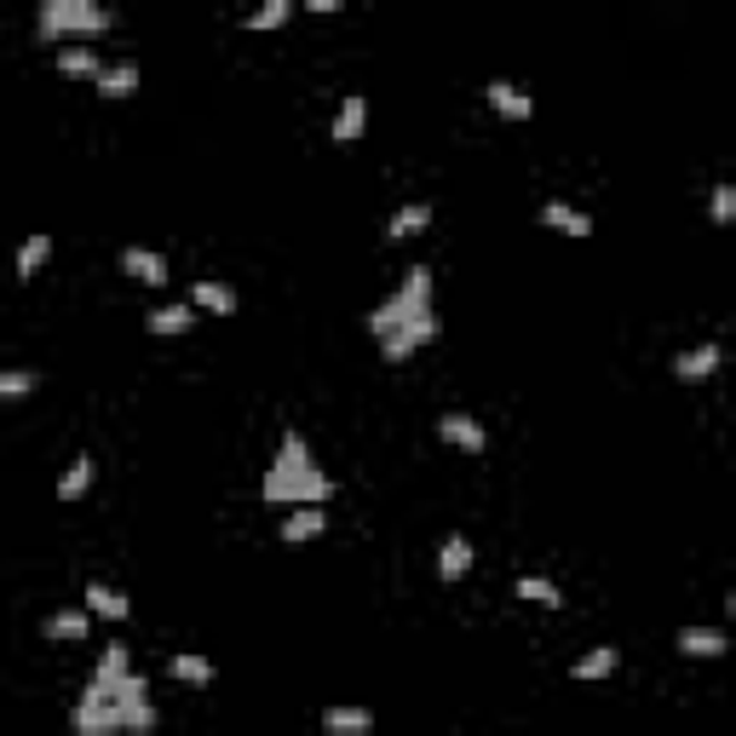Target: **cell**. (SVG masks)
<instances>
[{"label": "cell", "mask_w": 736, "mask_h": 736, "mask_svg": "<svg viewBox=\"0 0 736 736\" xmlns=\"http://www.w3.org/2000/svg\"><path fill=\"white\" fill-rule=\"evenodd\" d=\"M513 593L524 598V605H535V610H558V605H564L558 581H547V576H518V581H513Z\"/></svg>", "instance_id": "cell-26"}, {"label": "cell", "mask_w": 736, "mask_h": 736, "mask_svg": "<svg viewBox=\"0 0 736 736\" xmlns=\"http://www.w3.org/2000/svg\"><path fill=\"white\" fill-rule=\"evenodd\" d=\"M362 127H368V98H362V92H346L340 110H334V145L351 150V145L362 139Z\"/></svg>", "instance_id": "cell-17"}, {"label": "cell", "mask_w": 736, "mask_h": 736, "mask_svg": "<svg viewBox=\"0 0 736 736\" xmlns=\"http://www.w3.org/2000/svg\"><path fill=\"white\" fill-rule=\"evenodd\" d=\"M41 639H47V645H87V639H92V616H87L81 605H63V610H52V616L41 621Z\"/></svg>", "instance_id": "cell-8"}, {"label": "cell", "mask_w": 736, "mask_h": 736, "mask_svg": "<svg viewBox=\"0 0 736 736\" xmlns=\"http://www.w3.org/2000/svg\"><path fill=\"white\" fill-rule=\"evenodd\" d=\"M121 674H132V650L116 639V645H105V650H98V662H92V679H121Z\"/></svg>", "instance_id": "cell-28"}, {"label": "cell", "mask_w": 736, "mask_h": 736, "mask_svg": "<svg viewBox=\"0 0 736 736\" xmlns=\"http://www.w3.org/2000/svg\"><path fill=\"white\" fill-rule=\"evenodd\" d=\"M334 495H340V484H334L322 466L311 460V444L299 438V431H282V444H277L271 466H265L259 500H265L271 513H277V507L294 513V507H328Z\"/></svg>", "instance_id": "cell-3"}, {"label": "cell", "mask_w": 736, "mask_h": 736, "mask_svg": "<svg viewBox=\"0 0 736 736\" xmlns=\"http://www.w3.org/2000/svg\"><path fill=\"white\" fill-rule=\"evenodd\" d=\"M679 656H690V662H719L725 650H730V633L725 627H679Z\"/></svg>", "instance_id": "cell-12"}, {"label": "cell", "mask_w": 736, "mask_h": 736, "mask_svg": "<svg viewBox=\"0 0 736 736\" xmlns=\"http://www.w3.org/2000/svg\"><path fill=\"white\" fill-rule=\"evenodd\" d=\"M76 736H150L161 725L150 679L145 674H121V679H87V690L70 708Z\"/></svg>", "instance_id": "cell-2"}, {"label": "cell", "mask_w": 736, "mask_h": 736, "mask_svg": "<svg viewBox=\"0 0 736 736\" xmlns=\"http://www.w3.org/2000/svg\"><path fill=\"white\" fill-rule=\"evenodd\" d=\"M36 386H41V368H0V397H7V404L12 397H29Z\"/></svg>", "instance_id": "cell-29"}, {"label": "cell", "mask_w": 736, "mask_h": 736, "mask_svg": "<svg viewBox=\"0 0 736 736\" xmlns=\"http://www.w3.org/2000/svg\"><path fill=\"white\" fill-rule=\"evenodd\" d=\"M484 98H489V110H495L500 121H535V98H529L524 87H513V81H489Z\"/></svg>", "instance_id": "cell-13"}, {"label": "cell", "mask_w": 736, "mask_h": 736, "mask_svg": "<svg viewBox=\"0 0 736 736\" xmlns=\"http://www.w3.org/2000/svg\"><path fill=\"white\" fill-rule=\"evenodd\" d=\"M541 230H558V237L581 242V237H593V219H587L576 202H547V208H541Z\"/></svg>", "instance_id": "cell-21"}, {"label": "cell", "mask_w": 736, "mask_h": 736, "mask_svg": "<svg viewBox=\"0 0 736 736\" xmlns=\"http://www.w3.org/2000/svg\"><path fill=\"white\" fill-rule=\"evenodd\" d=\"M190 328H196V306H190V299H179V306H161V311L145 317L150 340H179V334H190Z\"/></svg>", "instance_id": "cell-18"}, {"label": "cell", "mask_w": 736, "mask_h": 736, "mask_svg": "<svg viewBox=\"0 0 736 736\" xmlns=\"http://www.w3.org/2000/svg\"><path fill=\"white\" fill-rule=\"evenodd\" d=\"M81 610H87V616H105V621H127V616H132V598H127L121 587H110V581H87Z\"/></svg>", "instance_id": "cell-14"}, {"label": "cell", "mask_w": 736, "mask_h": 736, "mask_svg": "<svg viewBox=\"0 0 736 736\" xmlns=\"http://www.w3.org/2000/svg\"><path fill=\"white\" fill-rule=\"evenodd\" d=\"M58 76H70V81H98V76H105V58H98L92 41H70V47H58Z\"/></svg>", "instance_id": "cell-16"}, {"label": "cell", "mask_w": 736, "mask_h": 736, "mask_svg": "<svg viewBox=\"0 0 736 736\" xmlns=\"http://www.w3.org/2000/svg\"><path fill=\"white\" fill-rule=\"evenodd\" d=\"M92 478H98V460H92V455H76L70 466H63V478H58V500H63V507L87 500V495H92Z\"/></svg>", "instance_id": "cell-22"}, {"label": "cell", "mask_w": 736, "mask_h": 736, "mask_svg": "<svg viewBox=\"0 0 736 736\" xmlns=\"http://www.w3.org/2000/svg\"><path fill=\"white\" fill-rule=\"evenodd\" d=\"M167 674H173L179 685H196V690H208V685H213V674H219V667H213L208 656H196V650H179L173 662H167Z\"/></svg>", "instance_id": "cell-25"}, {"label": "cell", "mask_w": 736, "mask_h": 736, "mask_svg": "<svg viewBox=\"0 0 736 736\" xmlns=\"http://www.w3.org/2000/svg\"><path fill=\"white\" fill-rule=\"evenodd\" d=\"M121 277H132L139 288H167V277H173V271H167V253L132 242V248H121Z\"/></svg>", "instance_id": "cell-7"}, {"label": "cell", "mask_w": 736, "mask_h": 736, "mask_svg": "<svg viewBox=\"0 0 736 736\" xmlns=\"http://www.w3.org/2000/svg\"><path fill=\"white\" fill-rule=\"evenodd\" d=\"M473 564H478V547L466 541L460 529L438 541V581H444V587H455L460 576H473Z\"/></svg>", "instance_id": "cell-9"}, {"label": "cell", "mask_w": 736, "mask_h": 736, "mask_svg": "<svg viewBox=\"0 0 736 736\" xmlns=\"http://www.w3.org/2000/svg\"><path fill=\"white\" fill-rule=\"evenodd\" d=\"M322 529H328V507H294V513H282V524H277V535H282L288 547L317 541Z\"/></svg>", "instance_id": "cell-15"}, {"label": "cell", "mask_w": 736, "mask_h": 736, "mask_svg": "<svg viewBox=\"0 0 736 736\" xmlns=\"http://www.w3.org/2000/svg\"><path fill=\"white\" fill-rule=\"evenodd\" d=\"M426 225H431V202H404L386 219V242H409V237H420Z\"/></svg>", "instance_id": "cell-24"}, {"label": "cell", "mask_w": 736, "mask_h": 736, "mask_svg": "<svg viewBox=\"0 0 736 736\" xmlns=\"http://www.w3.org/2000/svg\"><path fill=\"white\" fill-rule=\"evenodd\" d=\"M47 259H52V237H47V230H29L23 248H18V265H12L18 282H36L47 271Z\"/></svg>", "instance_id": "cell-23"}, {"label": "cell", "mask_w": 736, "mask_h": 736, "mask_svg": "<svg viewBox=\"0 0 736 736\" xmlns=\"http://www.w3.org/2000/svg\"><path fill=\"white\" fill-rule=\"evenodd\" d=\"M438 438H444L449 449H460V455H484V449H489L484 420L466 415V409H444V415H438Z\"/></svg>", "instance_id": "cell-5"}, {"label": "cell", "mask_w": 736, "mask_h": 736, "mask_svg": "<svg viewBox=\"0 0 736 736\" xmlns=\"http://www.w3.org/2000/svg\"><path fill=\"white\" fill-rule=\"evenodd\" d=\"M719 362H725V346H719V340H702V346H690V351L674 357V380L702 386V380H714V375H719Z\"/></svg>", "instance_id": "cell-6"}, {"label": "cell", "mask_w": 736, "mask_h": 736, "mask_svg": "<svg viewBox=\"0 0 736 736\" xmlns=\"http://www.w3.org/2000/svg\"><path fill=\"white\" fill-rule=\"evenodd\" d=\"M708 213H714V225H719V230L736 219V185H714V196H708Z\"/></svg>", "instance_id": "cell-30"}, {"label": "cell", "mask_w": 736, "mask_h": 736, "mask_svg": "<svg viewBox=\"0 0 736 736\" xmlns=\"http://www.w3.org/2000/svg\"><path fill=\"white\" fill-rule=\"evenodd\" d=\"M438 271L431 265H409L404 282H397L375 311H368V334L380 340V357L386 362H409L415 351H426L431 340L444 334V317H438Z\"/></svg>", "instance_id": "cell-1"}, {"label": "cell", "mask_w": 736, "mask_h": 736, "mask_svg": "<svg viewBox=\"0 0 736 736\" xmlns=\"http://www.w3.org/2000/svg\"><path fill=\"white\" fill-rule=\"evenodd\" d=\"M92 92H98V98H110V105L132 98V92H139V63H132V58H116V63H105V76L92 81Z\"/></svg>", "instance_id": "cell-19"}, {"label": "cell", "mask_w": 736, "mask_h": 736, "mask_svg": "<svg viewBox=\"0 0 736 736\" xmlns=\"http://www.w3.org/2000/svg\"><path fill=\"white\" fill-rule=\"evenodd\" d=\"M616 667H621V650H616V645H593V650L576 656L570 679H576V685H598V679H610Z\"/></svg>", "instance_id": "cell-20"}, {"label": "cell", "mask_w": 736, "mask_h": 736, "mask_svg": "<svg viewBox=\"0 0 736 736\" xmlns=\"http://www.w3.org/2000/svg\"><path fill=\"white\" fill-rule=\"evenodd\" d=\"M190 306L208 311V317H237L242 299H237V288L219 282V277H196V282H190Z\"/></svg>", "instance_id": "cell-11"}, {"label": "cell", "mask_w": 736, "mask_h": 736, "mask_svg": "<svg viewBox=\"0 0 736 736\" xmlns=\"http://www.w3.org/2000/svg\"><path fill=\"white\" fill-rule=\"evenodd\" d=\"M322 736H375V708L328 702V708H322Z\"/></svg>", "instance_id": "cell-10"}, {"label": "cell", "mask_w": 736, "mask_h": 736, "mask_svg": "<svg viewBox=\"0 0 736 736\" xmlns=\"http://www.w3.org/2000/svg\"><path fill=\"white\" fill-rule=\"evenodd\" d=\"M116 23L110 7H98V0H47V7L36 12V29L47 47H70V41H92L105 36V29Z\"/></svg>", "instance_id": "cell-4"}, {"label": "cell", "mask_w": 736, "mask_h": 736, "mask_svg": "<svg viewBox=\"0 0 736 736\" xmlns=\"http://www.w3.org/2000/svg\"><path fill=\"white\" fill-rule=\"evenodd\" d=\"M288 18H294V0H265V7H253L242 18V29H248V36H265V29H282Z\"/></svg>", "instance_id": "cell-27"}]
</instances>
